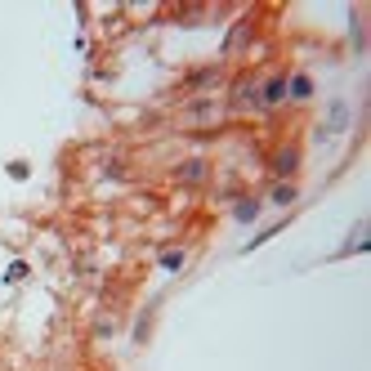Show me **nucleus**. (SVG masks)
I'll use <instances>...</instances> for the list:
<instances>
[{"label": "nucleus", "instance_id": "nucleus-2", "mask_svg": "<svg viewBox=\"0 0 371 371\" xmlns=\"http://www.w3.org/2000/svg\"><path fill=\"white\" fill-rule=\"evenodd\" d=\"M295 171H300V148H278L273 175H278V179H295Z\"/></svg>", "mask_w": 371, "mask_h": 371}, {"label": "nucleus", "instance_id": "nucleus-9", "mask_svg": "<svg viewBox=\"0 0 371 371\" xmlns=\"http://www.w3.org/2000/svg\"><path fill=\"white\" fill-rule=\"evenodd\" d=\"M233 215H238V219H242V224H250V219H255V215H260V201H255V197H250V201H242V206H238V210H233Z\"/></svg>", "mask_w": 371, "mask_h": 371}, {"label": "nucleus", "instance_id": "nucleus-5", "mask_svg": "<svg viewBox=\"0 0 371 371\" xmlns=\"http://www.w3.org/2000/svg\"><path fill=\"white\" fill-rule=\"evenodd\" d=\"M286 98H300V103H305V98H313V76H286Z\"/></svg>", "mask_w": 371, "mask_h": 371}, {"label": "nucleus", "instance_id": "nucleus-7", "mask_svg": "<svg viewBox=\"0 0 371 371\" xmlns=\"http://www.w3.org/2000/svg\"><path fill=\"white\" fill-rule=\"evenodd\" d=\"M175 175H179L183 183H201V179H206V161H201V157H193V161H183Z\"/></svg>", "mask_w": 371, "mask_h": 371}, {"label": "nucleus", "instance_id": "nucleus-3", "mask_svg": "<svg viewBox=\"0 0 371 371\" xmlns=\"http://www.w3.org/2000/svg\"><path fill=\"white\" fill-rule=\"evenodd\" d=\"M286 98V76H268L264 86H260V108H273Z\"/></svg>", "mask_w": 371, "mask_h": 371}, {"label": "nucleus", "instance_id": "nucleus-8", "mask_svg": "<svg viewBox=\"0 0 371 371\" xmlns=\"http://www.w3.org/2000/svg\"><path fill=\"white\" fill-rule=\"evenodd\" d=\"M161 268H166V273H179V268H183V250H166V255H161Z\"/></svg>", "mask_w": 371, "mask_h": 371}, {"label": "nucleus", "instance_id": "nucleus-4", "mask_svg": "<svg viewBox=\"0 0 371 371\" xmlns=\"http://www.w3.org/2000/svg\"><path fill=\"white\" fill-rule=\"evenodd\" d=\"M183 116H188L193 126H210L215 116H219V103H210V98H197V103H188V112H183Z\"/></svg>", "mask_w": 371, "mask_h": 371}, {"label": "nucleus", "instance_id": "nucleus-1", "mask_svg": "<svg viewBox=\"0 0 371 371\" xmlns=\"http://www.w3.org/2000/svg\"><path fill=\"white\" fill-rule=\"evenodd\" d=\"M233 108H260V81L255 76H242L238 81V90H233Z\"/></svg>", "mask_w": 371, "mask_h": 371}, {"label": "nucleus", "instance_id": "nucleus-6", "mask_svg": "<svg viewBox=\"0 0 371 371\" xmlns=\"http://www.w3.org/2000/svg\"><path fill=\"white\" fill-rule=\"evenodd\" d=\"M295 197H300V188L291 179H278L273 183V206H295Z\"/></svg>", "mask_w": 371, "mask_h": 371}]
</instances>
